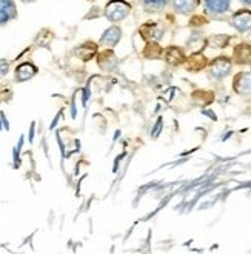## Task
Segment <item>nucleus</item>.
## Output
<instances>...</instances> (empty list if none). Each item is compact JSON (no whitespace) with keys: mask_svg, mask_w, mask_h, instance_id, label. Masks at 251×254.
<instances>
[{"mask_svg":"<svg viewBox=\"0 0 251 254\" xmlns=\"http://www.w3.org/2000/svg\"><path fill=\"white\" fill-rule=\"evenodd\" d=\"M206 65H208V61H206V57L202 56V54H193L187 61V64H185L188 71H200Z\"/></svg>","mask_w":251,"mask_h":254,"instance_id":"obj_8","label":"nucleus"},{"mask_svg":"<svg viewBox=\"0 0 251 254\" xmlns=\"http://www.w3.org/2000/svg\"><path fill=\"white\" fill-rule=\"evenodd\" d=\"M128 12H129V5H126L124 2H111V3H108V6L105 9V16L111 22H119L128 16Z\"/></svg>","mask_w":251,"mask_h":254,"instance_id":"obj_1","label":"nucleus"},{"mask_svg":"<svg viewBox=\"0 0 251 254\" xmlns=\"http://www.w3.org/2000/svg\"><path fill=\"white\" fill-rule=\"evenodd\" d=\"M8 68H9V65L6 61H0V79H2L3 76H6Z\"/></svg>","mask_w":251,"mask_h":254,"instance_id":"obj_18","label":"nucleus"},{"mask_svg":"<svg viewBox=\"0 0 251 254\" xmlns=\"http://www.w3.org/2000/svg\"><path fill=\"white\" fill-rule=\"evenodd\" d=\"M121 28L119 26H111L108 28L105 33H103L100 42L105 45V47H114V45L121 40Z\"/></svg>","mask_w":251,"mask_h":254,"instance_id":"obj_7","label":"nucleus"},{"mask_svg":"<svg viewBox=\"0 0 251 254\" xmlns=\"http://www.w3.org/2000/svg\"><path fill=\"white\" fill-rule=\"evenodd\" d=\"M36 72H37V68H36L33 64H22V65L17 66V69H16V80L25 82V80H28V79H31Z\"/></svg>","mask_w":251,"mask_h":254,"instance_id":"obj_9","label":"nucleus"},{"mask_svg":"<svg viewBox=\"0 0 251 254\" xmlns=\"http://www.w3.org/2000/svg\"><path fill=\"white\" fill-rule=\"evenodd\" d=\"M233 61L238 65H250L251 64V45L241 43L233 51Z\"/></svg>","mask_w":251,"mask_h":254,"instance_id":"obj_5","label":"nucleus"},{"mask_svg":"<svg viewBox=\"0 0 251 254\" xmlns=\"http://www.w3.org/2000/svg\"><path fill=\"white\" fill-rule=\"evenodd\" d=\"M199 3L197 2H174V8L177 12H182V14H187V12H191Z\"/></svg>","mask_w":251,"mask_h":254,"instance_id":"obj_15","label":"nucleus"},{"mask_svg":"<svg viewBox=\"0 0 251 254\" xmlns=\"http://www.w3.org/2000/svg\"><path fill=\"white\" fill-rule=\"evenodd\" d=\"M210 71H211V76L216 79H224L227 77L230 71H231V61L227 57H217L211 62L210 65Z\"/></svg>","mask_w":251,"mask_h":254,"instance_id":"obj_3","label":"nucleus"},{"mask_svg":"<svg viewBox=\"0 0 251 254\" xmlns=\"http://www.w3.org/2000/svg\"><path fill=\"white\" fill-rule=\"evenodd\" d=\"M162 54V50H160V47L156 43V42H151V43H148L146 45V48H145V51H143V56L145 57H148V59H154V57H159Z\"/></svg>","mask_w":251,"mask_h":254,"instance_id":"obj_14","label":"nucleus"},{"mask_svg":"<svg viewBox=\"0 0 251 254\" xmlns=\"http://www.w3.org/2000/svg\"><path fill=\"white\" fill-rule=\"evenodd\" d=\"M231 25L238 29L239 33H247L251 29V11L250 9H241L231 17Z\"/></svg>","mask_w":251,"mask_h":254,"instance_id":"obj_4","label":"nucleus"},{"mask_svg":"<svg viewBox=\"0 0 251 254\" xmlns=\"http://www.w3.org/2000/svg\"><path fill=\"white\" fill-rule=\"evenodd\" d=\"M140 33L145 39H151V40H159L162 37V29L154 23V22H150L146 23L140 28Z\"/></svg>","mask_w":251,"mask_h":254,"instance_id":"obj_11","label":"nucleus"},{"mask_svg":"<svg viewBox=\"0 0 251 254\" xmlns=\"http://www.w3.org/2000/svg\"><path fill=\"white\" fill-rule=\"evenodd\" d=\"M167 5V2H143V6L148 9L150 12L156 11V9H160V8H164Z\"/></svg>","mask_w":251,"mask_h":254,"instance_id":"obj_17","label":"nucleus"},{"mask_svg":"<svg viewBox=\"0 0 251 254\" xmlns=\"http://www.w3.org/2000/svg\"><path fill=\"white\" fill-rule=\"evenodd\" d=\"M116 62V56L113 54V51H103L100 56H99V65H100V68L105 65V68L103 69H110V65H108V62Z\"/></svg>","mask_w":251,"mask_h":254,"instance_id":"obj_16","label":"nucleus"},{"mask_svg":"<svg viewBox=\"0 0 251 254\" xmlns=\"http://www.w3.org/2000/svg\"><path fill=\"white\" fill-rule=\"evenodd\" d=\"M16 16V6L12 2H0V25H5Z\"/></svg>","mask_w":251,"mask_h":254,"instance_id":"obj_10","label":"nucleus"},{"mask_svg":"<svg viewBox=\"0 0 251 254\" xmlns=\"http://www.w3.org/2000/svg\"><path fill=\"white\" fill-rule=\"evenodd\" d=\"M231 3L230 2H222V0H210V2H205V9L208 14L213 16H220V14H225L230 9Z\"/></svg>","mask_w":251,"mask_h":254,"instance_id":"obj_6","label":"nucleus"},{"mask_svg":"<svg viewBox=\"0 0 251 254\" xmlns=\"http://www.w3.org/2000/svg\"><path fill=\"white\" fill-rule=\"evenodd\" d=\"M96 51H97V45L93 42H86L82 45V47H79L77 56L82 59V61H90V59L96 54Z\"/></svg>","mask_w":251,"mask_h":254,"instance_id":"obj_13","label":"nucleus"},{"mask_svg":"<svg viewBox=\"0 0 251 254\" xmlns=\"http://www.w3.org/2000/svg\"><path fill=\"white\" fill-rule=\"evenodd\" d=\"M233 89L239 96L251 94V72H239L233 79Z\"/></svg>","mask_w":251,"mask_h":254,"instance_id":"obj_2","label":"nucleus"},{"mask_svg":"<svg viewBox=\"0 0 251 254\" xmlns=\"http://www.w3.org/2000/svg\"><path fill=\"white\" fill-rule=\"evenodd\" d=\"M185 61V56L184 51L177 47H170L167 50V62L171 65H181Z\"/></svg>","mask_w":251,"mask_h":254,"instance_id":"obj_12","label":"nucleus"}]
</instances>
